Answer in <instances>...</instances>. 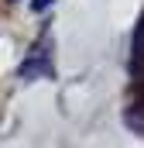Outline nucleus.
Wrapping results in <instances>:
<instances>
[{"label":"nucleus","instance_id":"f257e3e1","mask_svg":"<svg viewBox=\"0 0 144 148\" xmlns=\"http://www.w3.org/2000/svg\"><path fill=\"white\" fill-rule=\"evenodd\" d=\"M21 76L24 79H38V76H52V55H48V45L41 41L35 52L24 59V66H21Z\"/></svg>","mask_w":144,"mask_h":148},{"label":"nucleus","instance_id":"f03ea898","mask_svg":"<svg viewBox=\"0 0 144 148\" xmlns=\"http://www.w3.org/2000/svg\"><path fill=\"white\" fill-rule=\"evenodd\" d=\"M55 0H35V10H45V7H52Z\"/></svg>","mask_w":144,"mask_h":148},{"label":"nucleus","instance_id":"7ed1b4c3","mask_svg":"<svg viewBox=\"0 0 144 148\" xmlns=\"http://www.w3.org/2000/svg\"><path fill=\"white\" fill-rule=\"evenodd\" d=\"M14 3H17V0H14Z\"/></svg>","mask_w":144,"mask_h":148}]
</instances>
